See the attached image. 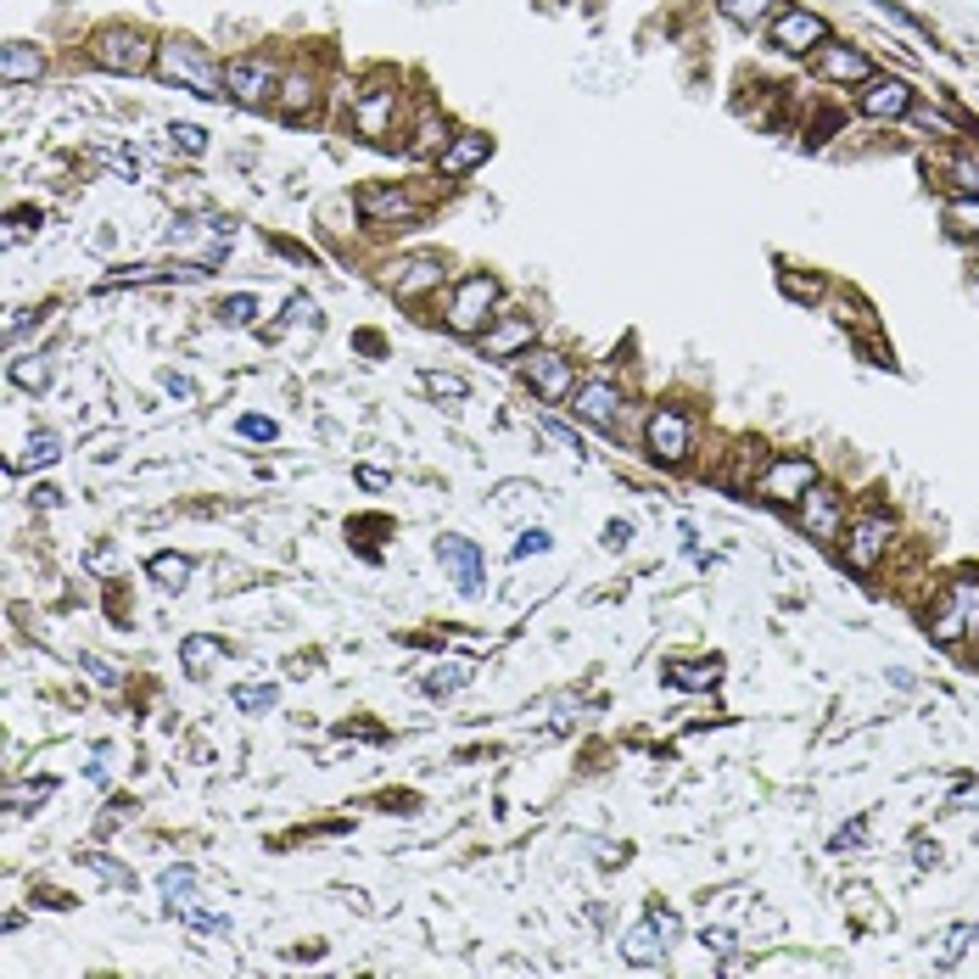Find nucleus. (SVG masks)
<instances>
[{
    "mask_svg": "<svg viewBox=\"0 0 979 979\" xmlns=\"http://www.w3.org/2000/svg\"><path fill=\"white\" fill-rule=\"evenodd\" d=\"M398 91H370L359 107H352V124H359L365 135H387V113H392Z\"/></svg>",
    "mask_w": 979,
    "mask_h": 979,
    "instance_id": "22",
    "label": "nucleus"
},
{
    "mask_svg": "<svg viewBox=\"0 0 979 979\" xmlns=\"http://www.w3.org/2000/svg\"><path fill=\"white\" fill-rule=\"evenodd\" d=\"M180 655H186V672H191V677H208V666L224 661V644H219V639H186Z\"/></svg>",
    "mask_w": 979,
    "mask_h": 979,
    "instance_id": "27",
    "label": "nucleus"
},
{
    "mask_svg": "<svg viewBox=\"0 0 979 979\" xmlns=\"http://www.w3.org/2000/svg\"><path fill=\"white\" fill-rule=\"evenodd\" d=\"M946 173H951V180H957L962 191H973V197H979V157H973V151L951 157V168H946Z\"/></svg>",
    "mask_w": 979,
    "mask_h": 979,
    "instance_id": "35",
    "label": "nucleus"
},
{
    "mask_svg": "<svg viewBox=\"0 0 979 979\" xmlns=\"http://www.w3.org/2000/svg\"><path fill=\"white\" fill-rule=\"evenodd\" d=\"M465 677H471L465 666H436V672L425 677V694H454V688H460Z\"/></svg>",
    "mask_w": 979,
    "mask_h": 979,
    "instance_id": "36",
    "label": "nucleus"
},
{
    "mask_svg": "<svg viewBox=\"0 0 979 979\" xmlns=\"http://www.w3.org/2000/svg\"><path fill=\"white\" fill-rule=\"evenodd\" d=\"M45 73V56H40V45H23V40H12L7 45V56H0V78L7 84H29V78H40Z\"/></svg>",
    "mask_w": 979,
    "mask_h": 979,
    "instance_id": "20",
    "label": "nucleus"
},
{
    "mask_svg": "<svg viewBox=\"0 0 979 979\" xmlns=\"http://www.w3.org/2000/svg\"><path fill=\"white\" fill-rule=\"evenodd\" d=\"M588 425H599V431H615L621 425V392L610 387V381H588V387H577V403H571Z\"/></svg>",
    "mask_w": 979,
    "mask_h": 979,
    "instance_id": "16",
    "label": "nucleus"
},
{
    "mask_svg": "<svg viewBox=\"0 0 979 979\" xmlns=\"http://www.w3.org/2000/svg\"><path fill=\"white\" fill-rule=\"evenodd\" d=\"M772 45L778 51H789V56H800V51H818V45H829V23L818 18V12H778L772 18Z\"/></svg>",
    "mask_w": 979,
    "mask_h": 979,
    "instance_id": "12",
    "label": "nucleus"
},
{
    "mask_svg": "<svg viewBox=\"0 0 979 979\" xmlns=\"http://www.w3.org/2000/svg\"><path fill=\"white\" fill-rule=\"evenodd\" d=\"M162 588H186V577H191V560L186 555H151V566H146Z\"/></svg>",
    "mask_w": 979,
    "mask_h": 979,
    "instance_id": "28",
    "label": "nucleus"
},
{
    "mask_svg": "<svg viewBox=\"0 0 979 979\" xmlns=\"http://www.w3.org/2000/svg\"><path fill=\"white\" fill-rule=\"evenodd\" d=\"M979 615V577H957L940 588V599L929 604V639L935 644H957Z\"/></svg>",
    "mask_w": 979,
    "mask_h": 979,
    "instance_id": "2",
    "label": "nucleus"
},
{
    "mask_svg": "<svg viewBox=\"0 0 979 979\" xmlns=\"http://www.w3.org/2000/svg\"><path fill=\"white\" fill-rule=\"evenodd\" d=\"M252 314H257L252 297H230V303H219V319H224V325H252Z\"/></svg>",
    "mask_w": 979,
    "mask_h": 979,
    "instance_id": "38",
    "label": "nucleus"
},
{
    "mask_svg": "<svg viewBox=\"0 0 979 979\" xmlns=\"http://www.w3.org/2000/svg\"><path fill=\"white\" fill-rule=\"evenodd\" d=\"M812 67H818V78H829V84H867V78H873V62H867L856 45H818V51H812Z\"/></svg>",
    "mask_w": 979,
    "mask_h": 979,
    "instance_id": "13",
    "label": "nucleus"
},
{
    "mask_svg": "<svg viewBox=\"0 0 979 979\" xmlns=\"http://www.w3.org/2000/svg\"><path fill=\"white\" fill-rule=\"evenodd\" d=\"M650 918H655V929H661V940H666V951H672V946L683 940V918H677V913H666V907H655Z\"/></svg>",
    "mask_w": 979,
    "mask_h": 979,
    "instance_id": "40",
    "label": "nucleus"
},
{
    "mask_svg": "<svg viewBox=\"0 0 979 979\" xmlns=\"http://www.w3.org/2000/svg\"><path fill=\"white\" fill-rule=\"evenodd\" d=\"M493 303H498V281L493 275H465L454 303H449V330L454 336H482L487 319H493Z\"/></svg>",
    "mask_w": 979,
    "mask_h": 979,
    "instance_id": "5",
    "label": "nucleus"
},
{
    "mask_svg": "<svg viewBox=\"0 0 979 979\" xmlns=\"http://www.w3.org/2000/svg\"><path fill=\"white\" fill-rule=\"evenodd\" d=\"M442 140H449V135H442V124H436V118H425V124L414 129V140H409V151H414V157H425V151H436Z\"/></svg>",
    "mask_w": 979,
    "mask_h": 979,
    "instance_id": "37",
    "label": "nucleus"
},
{
    "mask_svg": "<svg viewBox=\"0 0 979 979\" xmlns=\"http://www.w3.org/2000/svg\"><path fill=\"white\" fill-rule=\"evenodd\" d=\"M51 789H56L51 778H23V783H7V807H12V812H34L40 800H51Z\"/></svg>",
    "mask_w": 979,
    "mask_h": 979,
    "instance_id": "25",
    "label": "nucleus"
},
{
    "mask_svg": "<svg viewBox=\"0 0 979 979\" xmlns=\"http://www.w3.org/2000/svg\"><path fill=\"white\" fill-rule=\"evenodd\" d=\"M946 219H951V230H962V235H979V197H957V202L946 208Z\"/></svg>",
    "mask_w": 979,
    "mask_h": 979,
    "instance_id": "32",
    "label": "nucleus"
},
{
    "mask_svg": "<svg viewBox=\"0 0 979 979\" xmlns=\"http://www.w3.org/2000/svg\"><path fill=\"white\" fill-rule=\"evenodd\" d=\"M157 73L162 78H173V84H186L191 96H219V84H224V73L213 67V56L197 45V40H168L162 51H157Z\"/></svg>",
    "mask_w": 979,
    "mask_h": 979,
    "instance_id": "1",
    "label": "nucleus"
},
{
    "mask_svg": "<svg viewBox=\"0 0 979 979\" xmlns=\"http://www.w3.org/2000/svg\"><path fill=\"white\" fill-rule=\"evenodd\" d=\"M621 957L639 962V968H650V962H661V957H666V940H661L655 918H644V924H633L628 935H621Z\"/></svg>",
    "mask_w": 979,
    "mask_h": 979,
    "instance_id": "19",
    "label": "nucleus"
},
{
    "mask_svg": "<svg viewBox=\"0 0 979 979\" xmlns=\"http://www.w3.org/2000/svg\"><path fill=\"white\" fill-rule=\"evenodd\" d=\"M717 677H723V661H683V666H672L677 688H717Z\"/></svg>",
    "mask_w": 979,
    "mask_h": 979,
    "instance_id": "26",
    "label": "nucleus"
},
{
    "mask_svg": "<svg viewBox=\"0 0 979 979\" xmlns=\"http://www.w3.org/2000/svg\"><path fill=\"white\" fill-rule=\"evenodd\" d=\"M308 102H314V84H308V78H303V73H297V78H286V84H281V113H286V118H297V113H303V107H308Z\"/></svg>",
    "mask_w": 979,
    "mask_h": 979,
    "instance_id": "30",
    "label": "nucleus"
},
{
    "mask_svg": "<svg viewBox=\"0 0 979 979\" xmlns=\"http://www.w3.org/2000/svg\"><path fill=\"white\" fill-rule=\"evenodd\" d=\"M436 286H442V263L436 257H409V263H398V270H392V292L398 297H425Z\"/></svg>",
    "mask_w": 979,
    "mask_h": 979,
    "instance_id": "17",
    "label": "nucleus"
},
{
    "mask_svg": "<svg viewBox=\"0 0 979 979\" xmlns=\"http://www.w3.org/2000/svg\"><path fill=\"white\" fill-rule=\"evenodd\" d=\"M644 442H650V454H655L661 465H683V460H688V442H694V425H688L683 409L661 403V409L644 420Z\"/></svg>",
    "mask_w": 979,
    "mask_h": 979,
    "instance_id": "7",
    "label": "nucleus"
},
{
    "mask_svg": "<svg viewBox=\"0 0 979 979\" xmlns=\"http://www.w3.org/2000/svg\"><path fill=\"white\" fill-rule=\"evenodd\" d=\"M84 666H91V677H96V683H102L107 694H113V688H124V677H118V666H107V661H96V655H91V661H84Z\"/></svg>",
    "mask_w": 979,
    "mask_h": 979,
    "instance_id": "44",
    "label": "nucleus"
},
{
    "mask_svg": "<svg viewBox=\"0 0 979 979\" xmlns=\"http://www.w3.org/2000/svg\"><path fill=\"white\" fill-rule=\"evenodd\" d=\"M973 940H979V929H973V924H951V929H946V946H940V962H957Z\"/></svg>",
    "mask_w": 979,
    "mask_h": 979,
    "instance_id": "33",
    "label": "nucleus"
},
{
    "mask_svg": "<svg viewBox=\"0 0 979 979\" xmlns=\"http://www.w3.org/2000/svg\"><path fill=\"white\" fill-rule=\"evenodd\" d=\"M889 538H896V520H889L884 509H867V515H862V520L845 531L840 555H845V566H851L856 577H867V571H878V560H884Z\"/></svg>",
    "mask_w": 979,
    "mask_h": 979,
    "instance_id": "4",
    "label": "nucleus"
},
{
    "mask_svg": "<svg viewBox=\"0 0 979 979\" xmlns=\"http://www.w3.org/2000/svg\"><path fill=\"white\" fill-rule=\"evenodd\" d=\"M436 560L454 571V582H460V593H482V582H487V560H482V549L471 544V538H460V531H442L436 538Z\"/></svg>",
    "mask_w": 979,
    "mask_h": 979,
    "instance_id": "11",
    "label": "nucleus"
},
{
    "mask_svg": "<svg viewBox=\"0 0 979 979\" xmlns=\"http://www.w3.org/2000/svg\"><path fill=\"white\" fill-rule=\"evenodd\" d=\"M168 135H173V140H180V151H191V157H197V151H208V135H202L197 124H173Z\"/></svg>",
    "mask_w": 979,
    "mask_h": 979,
    "instance_id": "41",
    "label": "nucleus"
},
{
    "mask_svg": "<svg viewBox=\"0 0 979 979\" xmlns=\"http://www.w3.org/2000/svg\"><path fill=\"white\" fill-rule=\"evenodd\" d=\"M157 51L162 45H151L140 29H102L91 40V62L107 73H146V67H157Z\"/></svg>",
    "mask_w": 979,
    "mask_h": 979,
    "instance_id": "3",
    "label": "nucleus"
},
{
    "mask_svg": "<svg viewBox=\"0 0 979 979\" xmlns=\"http://www.w3.org/2000/svg\"><path fill=\"white\" fill-rule=\"evenodd\" d=\"M794 509H800V526H807L818 544H834V538H840V526H845V498H840L829 482H812L807 498H800Z\"/></svg>",
    "mask_w": 979,
    "mask_h": 979,
    "instance_id": "10",
    "label": "nucleus"
},
{
    "mask_svg": "<svg viewBox=\"0 0 979 979\" xmlns=\"http://www.w3.org/2000/svg\"><path fill=\"white\" fill-rule=\"evenodd\" d=\"M224 96H235L241 107H263L275 96V62H263V56H235L224 67Z\"/></svg>",
    "mask_w": 979,
    "mask_h": 979,
    "instance_id": "8",
    "label": "nucleus"
},
{
    "mask_svg": "<svg viewBox=\"0 0 979 979\" xmlns=\"http://www.w3.org/2000/svg\"><path fill=\"white\" fill-rule=\"evenodd\" d=\"M235 705H241V710H270V705H275V688H270V683H241V688H235Z\"/></svg>",
    "mask_w": 979,
    "mask_h": 979,
    "instance_id": "34",
    "label": "nucleus"
},
{
    "mask_svg": "<svg viewBox=\"0 0 979 979\" xmlns=\"http://www.w3.org/2000/svg\"><path fill=\"white\" fill-rule=\"evenodd\" d=\"M425 392H436V398H465L471 387H465L460 376H442V370H431V376H425Z\"/></svg>",
    "mask_w": 979,
    "mask_h": 979,
    "instance_id": "39",
    "label": "nucleus"
},
{
    "mask_svg": "<svg viewBox=\"0 0 979 979\" xmlns=\"http://www.w3.org/2000/svg\"><path fill=\"white\" fill-rule=\"evenodd\" d=\"M862 113L867 118H907L913 113V84L907 78H867Z\"/></svg>",
    "mask_w": 979,
    "mask_h": 979,
    "instance_id": "15",
    "label": "nucleus"
},
{
    "mask_svg": "<svg viewBox=\"0 0 979 979\" xmlns=\"http://www.w3.org/2000/svg\"><path fill=\"white\" fill-rule=\"evenodd\" d=\"M862 840H867V818H856L851 829H840V834H834V851H840V856H845V851H862Z\"/></svg>",
    "mask_w": 979,
    "mask_h": 979,
    "instance_id": "42",
    "label": "nucleus"
},
{
    "mask_svg": "<svg viewBox=\"0 0 979 979\" xmlns=\"http://www.w3.org/2000/svg\"><path fill=\"white\" fill-rule=\"evenodd\" d=\"M241 436H252V442H275V420L246 414V420H241Z\"/></svg>",
    "mask_w": 979,
    "mask_h": 979,
    "instance_id": "43",
    "label": "nucleus"
},
{
    "mask_svg": "<svg viewBox=\"0 0 979 979\" xmlns=\"http://www.w3.org/2000/svg\"><path fill=\"white\" fill-rule=\"evenodd\" d=\"M717 7H723V18H728V23H739V29H756V23H772V18L783 12V7H778V0H717Z\"/></svg>",
    "mask_w": 979,
    "mask_h": 979,
    "instance_id": "23",
    "label": "nucleus"
},
{
    "mask_svg": "<svg viewBox=\"0 0 979 979\" xmlns=\"http://www.w3.org/2000/svg\"><path fill=\"white\" fill-rule=\"evenodd\" d=\"M62 460V436L56 431H34L29 436V465H56Z\"/></svg>",
    "mask_w": 979,
    "mask_h": 979,
    "instance_id": "31",
    "label": "nucleus"
},
{
    "mask_svg": "<svg viewBox=\"0 0 979 979\" xmlns=\"http://www.w3.org/2000/svg\"><path fill=\"white\" fill-rule=\"evenodd\" d=\"M544 549H549V531H544V526L520 531V544H515V555H544Z\"/></svg>",
    "mask_w": 979,
    "mask_h": 979,
    "instance_id": "45",
    "label": "nucleus"
},
{
    "mask_svg": "<svg viewBox=\"0 0 979 979\" xmlns=\"http://www.w3.org/2000/svg\"><path fill=\"white\" fill-rule=\"evenodd\" d=\"M370 219H409L414 213V197L409 191H365V202H359Z\"/></svg>",
    "mask_w": 979,
    "mask_h": 979,
    "instance_id": "24",
    "label": "nucleus"
},
{
    "mask_svg": "<svg viewBox=\"0 0 979 979\" xmlns=\"http://www.w3.org/2000/svg\"><path fill=\"white\" fill-rule=\"evenodd\" d=\"M520 370H526V381H531V392L538 398H549V403H560L566 392H577V370H571V359L566 352H520Z\"/></svg>",
    "mask_w": 979,
    "mask_h": 979,
    "instance_id": "9",
    "label": "nucleus"
},
{
    "mask_svg": "<svg viewBox=\"0 0 979 979\" xmlns=\"http://www.w3.org/2000/svg\"><path fill=\"white\" fill-rule=\"evenodd\" d=\"M968 639H973V644H979V615H973V628H968Z\"/></svg>",
    "mask_w": 979,
    "mask_h": 979,
    "instance_id": "47",
    "label": "nucleus"
},
{
    "mask_svg": "<svg viewBox=\"0 0 979 979\" xmlns=\"http://www.w3.org/2000/svg\"><path fill=\"white\" fill-rule=\"evenodd\" d=\"M544 431H549V436H555V442H566V449H571V454H577V449H582V442H577V431H571V425H566V420H555V414H544Z\"/></svg>",
    "mask_w": 979,
    "mask_h": 979,
    "instance_id": "46",
    "label": "nucleus"
},
{
    "mask_svg": "<svg viewBox=\"0 0 979 979\" xmlns=\"http://www.w3.org/2000/svg\"><path fill=\"white\" fill-rule=\"evenodd\" d=\"M812 482H818V465L807 454H772L767 471H761V482H756V493L767 504H800Z\"/></svg>",
    "mask_w": 979,
    "mask_h": 979,
    "instance_id": "6",
    "label": "nucleus"
},
{
    "mask_svg": "<svg viewBox=\"0 0 979 979\" xmlns=\"http://www.w3.org/2000/svg\"><path fill=\"white\" fill-rule=\"evenodd\" d=\"M191 889H197V873H191V867H168V873H162V896H168V907H173V913H180L186 924H191V918L202 913V907H197V896H191Z\"/></svg>",
    "mask_w": 979,
    "mask_h": 979,
    "instance_id": "21",
    "label": "nucleus"
},
{
    "mask_svg": "<svg viewBox=\"0 0 979 979\" xmlns=\"http://www.w3.org/2000/svg\"><path fill=\"white\" fill-rule=\"evenodd\" d=\"M531 347V319L526 314H504L498 330H487V359H520Z\"/></svg>",
    "mask_w": 979,
    "mask_h": 979,
    "instance_id": "18",
    "label": "nucleus"
},
{
    "mask_svg": "<svg viewBox=\"0 0 979 979\" xmlns=\"http://www.w3.org/2000/svg\"><path fill=\"white\" fill-rule=\"evenodd\" d=\"M487 157H493V140L476 135V129H465V135H454L449 146L436 151V168H442V180H465V173L476 162H487Z\"/></svg>",
    "mask_w": 979,
    "mask_h": 979,
    "instance_id": "14",
    "label": "nucleus"
},
{
    "mask_svg": "<svg viewBox=\"0 0 979 979\" xmlns=\"http://www.w3.org/2000/svg\"><path fill=\"white\" fill-rule=\"evenodd\" d=\"M12 381H18L23 392H45V387H51V365H45V359H12Z\"/></svg>",
    "mask_w": 979,
    "mask_h": 979,
    "instance_id": "29",
    "label": "nucleus"
}]
</instances>
